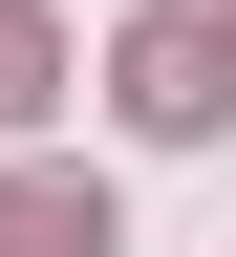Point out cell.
Segmentation results:
<instances>
[{"instance_id":"cell-2","label":"cell","mask_w":236,"mask_h":257,"mask_svg":"<svg viewBox=\"0 0 236 257\" xmlns=\"http://www.w3.org/2000/svg\"><path fill=\"white\" fill-rule=\"evenodd\" d=\"M0 257H108V193L86 172H0Z\"/></svg>"},{"instance_id":"cell-1","label":"cell","mask_w":236,"mask_h":257,"mask_svg":"<svg viewBox=\"0 0 236 257\" xmlns=\"http://www.w3.org/2000/svg\"><path fill=\"white\" fill-rule=\"evenodd\" d=\"M108 107L150 128V150H193V128H236V0H150L108 43Z\"/></svg>"},{"instance_id":"cell-3","label":"cell","mask_w":236,"mask_h":257,"mask_svg":"<svg viewBox=\"0 0 236 257\" xmlns=\"http://www.w3.org/2000/svg\"><path fill=\"white\" fill-rule=\"evenodd\" d=\"M43 86H64V43L22 22V0H0V128H43Z\"/></svg>"}]
</instances>
